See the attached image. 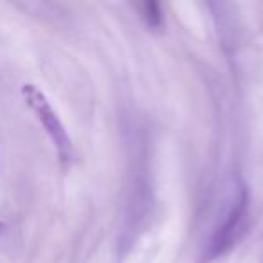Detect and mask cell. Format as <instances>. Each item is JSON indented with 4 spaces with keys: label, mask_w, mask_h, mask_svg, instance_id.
Segmentation results:
<instances>
[{
    "label": "cell",
    "mask_w": 263,
    "mask_h": 263,
    "mask_svg": "<svg viewBox=\"0 0 263 263\" xmlns=\"http://www.w3.org/2000/svg\"><path fill=\"white\" fill-rule=\"evenodd\" d=\"M22 98L26 101V105L33 110L36 119L42 123V126L47 132V136L51 137V141L54 143L60 161L63 164H69L72 161V141H70L62 119L58 117L56 110L52 108L49 99L45 98V94L36 85H31V83H26L22 87Z\"/></svg>",
    "instance_id": "6da1fadb"
},
{
    "label": "cell",
    "mask_w": 263,
    "mask_h": 263,
    "mask_svg": "<svg viewBox=\"0 0 263 263\" xmlns=\"http://www.w3.org/2000/svg\"><path fill=\"white\" fill-rule=\"evenodd\" d=\"M247 215H249V197H247V191L241 190L240 198H238L236 205L231 211L227 222L223 223V227H220L218 233L213 238L208 258H216L220 254H226L233 247L234 241H238V234L243 233L245 223H247Z\"/></svg>",
    "instance_id": "7a4b0ae2"
},
{
    "label": "cell",
    "mask_w": 263,
    "mask_h": 263,
    "mask_svg": "<svg viewBox=\"0 0 263 263\" xmlns=\"http://www.w3.org/2000/svg\"><path fill=\"white\" fill-rule=\"evenodd\" d=\"M143 16L148 26L161 27L162 15H161V9H159V4H155V2H146V4L143 6Z\"/></svg>",
    "instance_id": "3957f363"
},
{
    "label": "cell",
    "mask_w": 263,
    "mask_h": 263,
    "mask_svg": "<svg viewBox=\"0 0 263 263\" xmlns=\"http://www.w3.org/2000/svg\"><path fill=\"white\" fill-rule=\"evenodd\" d=\"M4 229H6V223H4V222H0V234L4 233Z\"/></svg>",
    "instance_id": "277c9868"
}]
</instances>
